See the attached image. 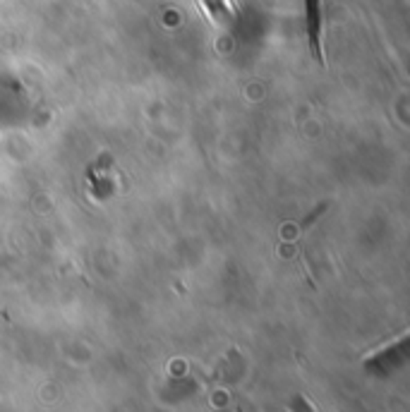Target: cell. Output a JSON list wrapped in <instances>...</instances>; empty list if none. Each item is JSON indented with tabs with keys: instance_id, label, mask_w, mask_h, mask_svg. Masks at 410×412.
<instances>
[{
	"instance_id": "obj_1",
	"label": "cell",
	"mask_w": 410,
	"mask_h": 412,
	"mask_svg": "<svg viewBox=\"0 0 410 412\" xmlns=\"http://www.w3.org/2000/svg\"><path fill=\"white\" fill-rule=\"evenodd\" d=\"M305 32H307L310 55L319 65H324V46H322L324 8H322V0H305Z\"/></svg>"
},
{
	"instance_id": "obj_2",
	"label": "cell",
	"mask_w": 410,
	"mask_h": 412,
	"mask_svg": "<svg viewBox=\"0 0 410 412\" xmlns=\"http://www.w3.org/2000/svg\"><path fill=\"white\" fill-rule=\"evenodd\" d=\"M202 5H204L206 14L221 27H228L235 19V10H233L231 0H202Z\"/></svg>"
}]
</instances>
